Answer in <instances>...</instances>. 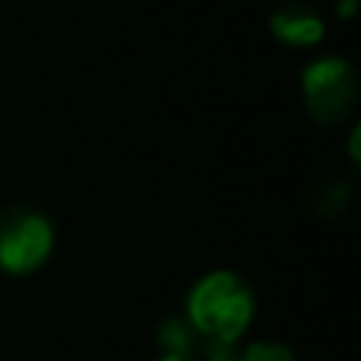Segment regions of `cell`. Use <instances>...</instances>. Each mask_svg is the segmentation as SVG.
I'll return each mask as SVG.
<instances>
[{"label":"cell","instance_id":"cell-7","mask_svg":"<svg viewBox=\"0 0 361 361\" xmlns=\"http://www.w3.org/2000/svg\"><path fill=\"white\" fill-rule=\"evenodd\" d=\"M355 10H358V0H343V4H339V16L343 19H352Z\"/></svg>","mask_w":361,"mask_h":361},{"label":"cell","instance_id":"cell-5","mask_svg":"<svg viewBox=\"0 0 361 361\" xmlns=\"http://www.w3.org/2000/svg\"><path fill=\"white\" fill-rule=\"evenodd\" d=\"M314 206L320 209V216H339L349 206V187L343 180H330L314 193Z\"/></svg>","mask_w":361,"mask_h":361},{"label":"cell","instance_id":"cell-8","mask_svg":"<svg viewBox=\"0 0 361 361\" xmlns=\"http://www.w3.org/2000/svg\"><path fill=\"white\" fill-rule=\"evenodd\" d=\"M358 137H361V130L355 127V130H352V140H349V152H352V159H355V162H358Z\"/></svg>","mask_w":361,"mask_h":361},{"label":"cell","instance_id":"cell-1","mask_svg":"<svg viewBox=\"0 0 361 361\" xmlns=\"http://www.w3.org/2000/svg\"><path fill=\"white\" fill-rule=\"evenodd\" d=\"M254 317V295L235 273H212L193 286L187 298V320L206 339L209 361H231L228 349L241 339Z\"/></svg>","mask_w":361,"mask_h":361},{"label":"cell","instance_id":"cell-9","mask_svg":"<svg viewBox=\"0 0 361 361\" xmlns=\"http://www.w3.org/2000/svg\"><path fill=\"white\" fill-rule=\"evenodd\" d=\"M162 361H184V358H178V355H165Z\"/></svg>","mask_w":361,"mask_h":361},{"label":"cell","instance_id":"cell-6","mask_svg":"<svg viewBox=\"0 0 361 361\" xmlns=\"http://www.w3.org/2000/svg\"><path fill=\"white\" fill-rule=\"evenodd\" d=\"M231 361H295L292 352L286 349V345H276V343H257L250 345L244 355L231 358Z\"/></svg>","mask_w":361,"mask_h":361},{"label":"cell","instance_id":"cell-4","mask_svg":"<svg viewBox=\"0 0 361 361\" xmlns=\"http://www.w3.org/2000/svg\"><path fill=\"white\" fill-rule=\"evenodd\" d=\"M273 35L295 48H311L324 38V23L317 13H311L305 4H288L273 16Z\"/></svg>","mask_w":361,"mask_h":361},{"label":"cell","instance_id":"cell-3","mask_svg":"<svg viewBox=\"0 0 361 361\" xmlns=\"http://www.w3.org/2000/svg\"><path fill=\"white\" fill-rule=\"evenodd\" d=\"M54 231L44 216L32 209H6L0 216V269L32 273L51 257Z\"/></svg>","mask_w":361,"mask_h":361},{"label":"cell","instance_id":"cell-2","mask_svg":"<svg viewBox=\"0 0 361 361\" xmlns=\"http://www.w3.org/2000/svg\"><path fill=\"white\" fill-rule=\"evenodd\" d=\"M305 102L307 111L317 124L330 127L339 121L349 118V111L355 108V95H358V80L352 63H345L343 57H324V61L311 63L305 70Z\"/></svg>","mask_w":361,"mask_h":361}]
</instances>
